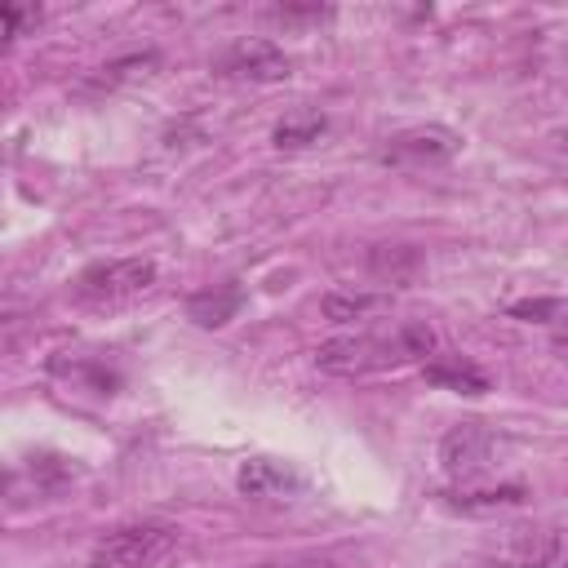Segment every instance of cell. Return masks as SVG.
<instances>
[{
	"mask_svg": "<svg viewBox=\"0 0 568 568\" xmlns=\"http://www.w3.org/2000/svg\"><path fill=\"white\" fill-rule=\"evenodd\" d=\"M435 351V333L426 324H395V328H373V333H342L320 342L315 368L333 377H364V373H386L417 364Z\"/></svg>",
	"mask_w": 568,
	"mask_h": 568,
	"instance_id": "obj_1",
	"label": "cell"
},
{
	"mask_svg": "<svg viewBox=\"0 0 568 568\" xmlns=\"http://www.w3.org/2000/svg\"><path fill=\"white\" fill-rule=\"evenodd\" d=\"M178 541H182V528L164 524V519L120 524L93 546L89 568H155L160 559H169L178 550Z\"/></svg>",
	"mask_w": 568,
	"mask_h": 568,
	"instance_id": "obj_2",
	"label": "cell"
},
{
	"mask_svg": "<svg viewBox=\"0 0 568 568\" xmlns=\"http://www.w3.org/2000/svg\"><path fill=\"white\" fill-rule=\"evenodd\" d=\"M155 284V262L151 257H111V262H93L75 275V302L89 306H120L142 297Z\"/></svg>",
	"mask_w": 568,
	"mask_h": 568,
	"instance_id": "obj_3",
	"label": "cell"
},
{
	"mask_svg": "<svg viewBox=\"0 0 568 568\" xmlns=\"http://www.w3.org/2000/svg\"><path fill=\"white\" fill-rule=\"evenodd\" d=\"M462 151V138L444 124H413V129H399L395 138H386L382 146V164H408V169H422V164H444Z\"/></svg>",
	"mask_w": 568,
	"mask_h": 568,
	"instance_id": "obj_4",
	"label": "cell"
},
{
	"mask_svg": "<svg viewBox=\"0 0 568 568\" xmlns=\"http://www.w3.org/2000/svg\"><path fill=\"white\" fill-rule=\"evenodd\" d=\"M493 453H497V435L484 426V422H462L453 426L444 439H439V462L453 479H479L488 466H493Z\"/></svg>",
	"mask_w": 568,
	"mask_h": 568,
	"instance_id": "obj_5",
	"label": "cell"
},
{
	"mask_svg": "<svg viewBox=\"0 0 568 568\" xmlns=\"http://www.w3.org/2000/svg\"><path fill=\"white\" fill-rule=\"evenodd\" d=\"M497 559L506 568H564V528L559 524L510 528Z\"/></svg>",
	"mask_w": 568,
	"mask_h": 568,
	"instance_id": "obj_6",
	"label": "cell"
},
{
	"mask_svg": "<svg viewBox=\"0 0 568 568\" xmlns=\"http://www.w3.org/2000/svg\"><path fill=\"white\" fill-rule=\"evenodd\" d=\"M235 488L253 501H288L306 488V475L293 462H275V457H253L235 470Z\"/></svg>",
	"mask_w": 568,
	"mask_h": 568,
	"instance_id": "obj_7",
	"label": "cell"
},
{
	"mask_svg": "<svg viewBox=\"0 0 568 568\" xmlns=\"http://www.w3.org/2000/svg\"><path fill=\"white\" fill-rule=\"evenodd\" d=\"M217 71L231 75V80L271 84V80H284V75H288V58H284V49L271 44V40H240V44H231V49L222 53Z\"/></svg>",
	"mask_w": 568,
	"mask_h": 568,
	"instance_id": "obj_8",
	"label": "cell"
},
{
	"mask_svg": "<svg viewBox=\"0 0 568 568\" xmlns=\"http://www.w3.org/2000/svg\"><path fill=\"white\" fill-rule=\"evenodd\" d=\"M244 306V288L240 284H213V288H200L191 293L186 302V315L204 328H222L226 320H235V311Z\"/></svg>",
	"mask_w": 568,
	"mask_h": 568,
	"instance_id": "obj_9",
	"label": "cell"
},
{
	"mask_svg": "<svg viewBox=\"0 0 568 568\" xmlns=\"http://www.w3.org/2000/svg\"><path fill=\"white\" fill-rule=\"evenodd\" d=\"M422 373H426V382L448 386L457 395H484L488 390V377L470 359H462V355H426V368Z\"/></svg>",
	"mask_w": 568,
	"mask_h": 568,
	"instance_id": "obj_10",
	"label": "cell"
},
{
	"mask_svg": "<svg viewBox=\"0 0 568 568\" xmlns=\"http://www.w3.org/2000/svg\"><path fill=\"white\" fill-rule=\"evenodd\" d=\"M320 306H324V315H328L333 324H355V320H368V315L386 311V306H390V293H355V288H337V293H328Z\"/></svg>",
	"mask_w": 568,
	"mask_h": 568,
	"instance_id": "obj_11",
	"label": "cell"
},
{
	"mask_svg": "<svg viewBox=\"0 0 568 568\" xmlns=\"http://www.w3.org/2000/svg\"><path fill=\"white\" fill-rule=\"evenodd\" d=\"M528 497V488L524 484H497V488H462V493H453L448 501L457 506V510H506V506H519Z\"/></svg>",
	"mask_w": 568,
	"mask_h": 568,
	"instance_id": "obj_12",
	"label": "cell"
},
{
	"mask_svg": "<svg viewBox=\"0 0 568 568\" xmlns=\"http://www.w3.org/2000/svg\"><path fill=\"white\" fill-rule=\"evenodd\" d=\"M320 133H324V115L320 111H293V115H284L280 124H275V146L280 151H297V146H311V142H320Z\"/></svg>",
	"mask_w": 568,
	"mask_h": 568,
	"instance_id": "obj_13",
	"label": "cell"
},
{
	"mask_svg": "<svg viewBox=\"0 0 568 568\" xmlns=\"http://www.w3.org/2000/svg\"><path fill=\"white\" fill-rule=\"evenodd\" d=\"M559 311H564L559 297H537V302H515L510 306L515 320H559Z\"/></svg>",
	"mask_w": 568,
	"mask_h": 568,
	"instance_id": "obj_14",
	"label": "cell"
},
{
	"mask_svg": "<svg viewBox=\"0 0 568 568\" xmlns=\"http://www.w3.org/2000/svg\"><path fill=\"white\" fill-rule=\"evenodd\" d=\"M36 18V9H9V4H0V36H18V22H31Z\"/></svg>",
	"mask_w": 568,
	"mask_h": 568,
	"instance_id": "obj_15",
	"label": "cell"
},
{
	"mask_svg": "<svg viewBox=\"0 0 568 568\" xmlns=\"http://www.w3.org/2000/svg\"><path fill=\"white\" fill-rule=\"evenodd\" d=\"M13 484H18V475H13V470H4V466H0V501H4V497H9V493H13Z\"/></svg>",
	"mask_w": 568,
	"mask_h": 568,
	"instance_id": "obj_16",
	"label": "cell"
},
{
	"mask_svg": "<svg viewBox=\"0 0 568 568\" xmlns=\"http://www.w3.org/2000/svg\"><path fill=\"white\" fill-rule=\"evenodd\" d=\"M18 324H22L18 315H0V346L9 342V328H18Z\"/></svg>",
	"mask_w": 568,
	"mask_h": 568,
	"instance_id": "obj_17",
	"label": "cell"
},
{
	"mask_svg": "<svg viewBox=\"0 0 568 568\" xmlns=\"http://www.w3.org/2000/svg\"><path fill=\"white\" fill-rule=\"evenodd\" d=\"M257 568H284V564H257Z\"/></svg>",
	"mask_w": 568,
	"mask_h": 568,
	"instance_id": "obj_18",
	"label": "cell"
}]
</instances>
